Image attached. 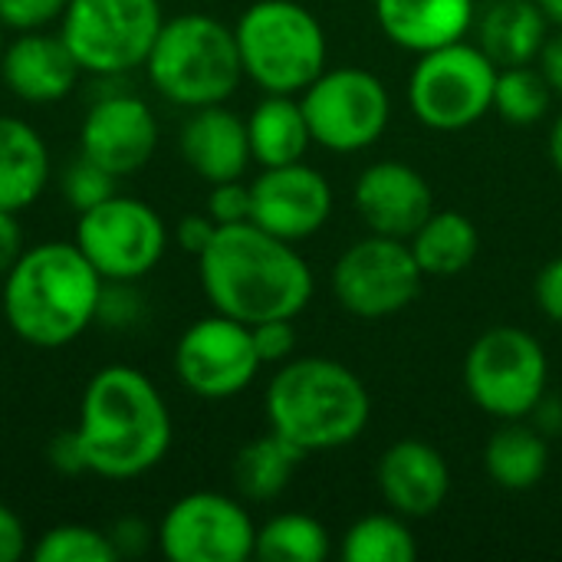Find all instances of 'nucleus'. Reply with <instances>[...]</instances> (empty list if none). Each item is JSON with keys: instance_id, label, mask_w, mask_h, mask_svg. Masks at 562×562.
Returning a JSON list of instances; mask_svg holds the SVG:
<instances>
[{"instance_id": "1", "label": "nucleus", "mask_w": 562, "mask_h": 562, "mask_svg": "<svg viewBox=\"0 0 562 562\" xmlns=\"http://www.w3.org/2000/svg\"><path fill=\"white\" fill-rule=\"evenodd\" d=\"M201 286L214 313L257 326L263 319H296L313 300V270L300 250L254 221L217 227L198 257Z\"/></svg>"}, {"instance_id": "2", "label": "nucleus", "mask_w": 562, "mask_h": 562, "mask_svg": "<svg viewBox=\"0 0 562 562\" xmlns=\"http://www.w3.org/2000/svg\"><path fill=\"white\" fill-rule=\"evenodd\" d=\"M76 435L89 474L128 481L165 461L171 448V415L145 372L105 366L82 392Z\"/></svg>"}, {"instance_id": "3", "label": "nucleus", "mask_w": 562, "mask_h": 562, "mask_svg": "<svg viewBox=\"0 0 562 562\" xmlns=\"http://www.w3.org/2000/svg\"><path fill=\"white\" fill-rule=\"evenodd\" d=\"M102 283L76 244H36L3 277L7 326L36 349H59L79 339L95 319Z\"/></svg>"}, {"instance_id": "4", "label": "nucleus", "mask_w": 562, "mask_h": 562, "mask_svg": "<svg viewBox=\"0 0 562 562\" xmlns=\"http://www.w3.org/2000/svg\"><path fill=\"white\" fill-rule=\"evenodd\" d=\"M369 415L372 402L362 379L323 356L286 362L267 385L270 428L306 454L356 441L366 431Z\"/></svg>"}, {"instance_id": "5", "label": "nucleus", "mask_w": 562, "mask_h": 562, "mask_svg": "<svg viewBox=\"0 0 562 562\" xmlns=\"http://www.w3.org/2000/svg\"><path fill=\"white\" fill-rule=\"evenodd\" d=\"M145 69L151 86L168 102L184 109L227 102L244 79L234 30L207 13H181L165 20Z\"/></svg>"}, {"instance_id": "6", "label": "nucleus", "mask_w": 562, "mask_h": 562, "mask_svg": "<svg viewBox=\"0 0 562 562\" xmlns=\"http://www.w3.org/2000/svg\"><path fill=\"white\" fill-rule=\"evenodd\" d=\"M237 49L244 76L263 92L296 95L326 69L323 23L296 0H257L237 26Z\"/></svg>"}, {"instance_id": "7", "label": "nucleus", "mask_w": 562, "mask_h": 562, "mask_svg": "<svg viewBox=\"0 0 562 562\" xmlns=\"http://www.w3.org/2000/svg\"><path fill=\"white\" fill-rule=\"evenodd\" d=\"M497 63L464 40L422 53L408 79V102L422 125L461 132L494 109Z\"/></svg>"}, {"instance_id": "8", "label": "nucleus", "mask_w": 562, "mask_h": 562, "mask_svg": "<svg viewBox=\"0 0 562 562\" xmlns=\"http://www.w3.org/2000/svg\"><path fill=\"white\" fill-rule=\"evenodd\" d=\"M550 362L537 336L520 326H494L474 339L464 359V385L471 402L501 418H527L547 395Z\"/></svg>"}, {"instance_id": "9", "label": "nucleus", "mask_w": 562, "mask_h": 562, "mask_svg": "<svg viewBox=\"0 0 562 562\" xmlns=\"http://www.w3.org/2000/svg\"><path fill=\"white\" fill-rule=\"evenodd\" d=\"M161 23V0H69L59 36L86 72L119 76L145 66Z\"/></svg>"}, {"instance_id": "10", "label": "nucleus", "mask_w": 562, "mask_h": 562, "mask_svg": "<svg viewBox=\"0 0 562 562\" xmlns=\"http://www.w3.org/2000/svg\"><path fill=\"white\" fill-rule=\"evenodd\" d=\"M313 142L329 151L352 155L382 138L392 119L385 82L359 66L323 69L300 99Z\"/></svg>"}, {"instance_id": "11", "label": "nucleus", "mask_w": 562, "mask_h": 562, "mask_svg": "<svg viewBox=\"0 0 562 562\" xmlns=\"http://www.w3.org/2000/svg\"><path fill=\"white\" fill-rule=\"evenodd\" d=\"M76 247L102 280L132 283L158 267L168 247V231L151 204L112 194L79 214Z\"/></svg>"}, {"instance_id": "12", "label": "nucleus", "mask_w": 562, "mask_h": 562, "mask_svg": "<svg viewBox=\"0 0 562 562\" xmlns=\"http://www.w3.org/2000/svg\"><path fill=\"white\" fill-rule=\"evenodd\" d=\"M422 267L398 237L372 234L352 244L333 267V293L339 306L359 319L402 313L422 290Z\"/></svg>"}, {"instance_id": "13", "label": "nucleus", "mask_w": 562, "mask_h": 562, "mask_svg": "<svg viewBox=\"0 0 562 562\" xmlns=\"http://www.w3.org/2000/svg\"><path fill=\"white\" fill-rule=\"evenodd\" d=\"M257 527L227 494L198 491L168 507L158 547L171 562H244L254 557Z\"/></svg>"}, {"instance_id": "14", "label": "nucleus", "mask_w": 562, "mask_h": 562, "mask_svg": "<svg viewBox=\"0 0 562 562\" xmlns=\"http://www.w3.org/2000/svg\"><path fill=\"white\" fill-rule=\"evenodd\" d=\"M260 366L250 326L224 313L191 323L175 346V372L198 398H231L244 392Z\"/></svg>"}, {"instance_id": "15", "label": "nucleus", "mask_w": 562, "mask_h": 562, "mask_svg": "<svg viewBox=\"0 0 562 562\" xmlns=\"http://www.w3.org/2000/svg\"><path fill=\"white\" fill-rule=\"evenodd\" d=\"M250 221L290 244L313 237L333 214V184L316 168L293 161L263 168L250 184Z\"/></svg>"}, {"instance_id": "16", "label": "nucleus", "mask_w": 562, "mask_h": 562, "mask_svg": "<svg viewBox=\"0 0 562 562\" xmlns=\"http://www.w3.org/2000/svg\"><path fill=\"white\" fill-rule=\"evenodd\" d=\"M82 155L115 178L142 171L158 148V122L145 99L119 92L99 99L82 119Z\"/></svg>"}, {"instance_id": "17", "label": "nucleus", "mask_w": 562, "mask_h": 562, "mask_svg": "<svg viewBox=\"0 0 562 562\" xmlns=\"http://www.w3.org/2000/svg\"><path fill=\"white\" fill-rule=\"evenodd\" d=\"M356 211L372 234L412 240L431 217L435 194L428 178L405 161H375L356 181Z\"/></svg>"}, {"instance_id": "18", "label": "nucleus", "mask_w": 562, "mask_h": 562, "mask_svg": "<svg viewBox=\"0 0 562 562\" xmlns=\"http://www.w3.org/2000/svg\"><path fill=\"white\" fill-rule=\"evenodd\" d=\"M375 481L385 504L405 520L431 517L435 510H441L451 491V471L445 454L425 441H395L382 454Z\"/></svg>"}, {"instance_id": "19", "label": "nucleus", "mask_w": 562, "mask_h": 562, "mask_svg": "<svg viewBox=\"0 0 562 562\" xmlns=\"http://www.w3.org/2000/svg\"><path fill=\"white\" fill-rule=\"evenodd\" d=\"M82 66L59 33L30 30L20 33L0 56V76L7 89L33 105L59 102L72 92Z\"/></svg>"}, {"instance_id": "20", "label": "nucleus", "mask_w": 562, "mask_h": 562, "mask_svg": "<svg viewBox=\"0 0 562 562\" xmlns=\"http://www.w3.org/2000/svg\"><path fill=\"white\" fill-rule=\"evenodd\" d=\"M178 148L188 168L207 184L244 178L247 165L254 161L247 122L237 112L224 109V102L194 109V115L181 128Z\"/></svg>"}, {"instance_id": "21", "label": "nucleus", "mask_w": 562, "mask_h": 562, "mask_svg": "<svg viewBox=\"0 0 562 562\" xmlns=\"http://www.w3.org/2000/svg\"><path fill=\"white\" fill-rule=\"evenodd\" d=\"M382 33L412 53H428L464 40L474 26V0H375Z\"/></svg>"}, {"instance_id": "22", "label": "nucleus", "mask_w": 562, "mask_h": 562, "mask_svg": "<svg viewBox=\"0 0 562 562\" xmlns=\"http://www.w3.org/2000/svg\"><path fill=\"white\" fill-rule=\"evenodd\" d=\"M49 181V151L40 132L13 115H0V207L26 211Z\"/></svg>"}, {"instance_id": "23", "label": "nucleus", "mask_w": 562, "mask_h": 562, "mask_svg": "<svg viewBox=\"0 0 562 562\" xmlns=\"http://www.w3.org/2000/svg\"><path fill=\"white\" fill-rule=\"evenodd\" d=\"M247 138H250L254 161H260L263 168L303 161L306 148L313 145V132L303 105L293 95H280V92H267L254 105L247 119Z\"/></svg>"}, {"instance_id": "24", "label": "nucleus", "mask_w": 562, "mask_h": 562, "mask_svg": "<svg viewBox=\"0 0 562 562\" xmlns=\"http://www.w3.org/2000/svg\"><path fill=\"white\" fill-rule=\"evenodd\" d=\"M550 20L537 0H494L481 20V49L497 66H524L543 53Z\"/></svg>"}, {"instance_id": "25", "label": "nucleus", "mask_w": 562, "mask_h": 562, "mask_svg": "<svg viewBox=\"0 0 562 562\" xmlns=\"http://www.w3.org/2000/svg\"><path fill=\"white\" fill-rule=\"evenodd\" d=\"M547 468H550V445L524 418H510L484 445V471L504 491L514 494L533 491L547 477Z\"/></svg>"}, {"instance_id": "26", "label": "nucleus", "mask_w": 562, "mask_h": 562, "mask_svg": "<svg viewBox=\"0 0 562 562\" xmlns=\"http://www.w3.org/2000/svg\"><path fill=\"white\" fill-rule=\"evenodd\" d=\"M412 254L425 277H458L464 273L481 250V234L474 221L461 211H431V217L412 234Z\"/></svg>"}, {"instance_id": "27", "label": "nucleus", "mask_w": 562, "mask_h": 562, "mask_svg": "<svg viewBox=\"0 0 562 562\" xmlns=\"http://www.w3.org/2000/svg\"><path fill=\"white\" fill-rule=\"evenodd\" d=\"M306 451L270 428V435L254 438L234 458V484L247 501H273L286 491Z\"/></svg>"}, {"instance_id": "28", "label": "nucleus", "mask_w": 562, "mask_h": 562, "mask_svg": "<svg viewBox=\"0 0 562 562\" xmlns=\"http://www.w3.org/2000/svg\"><path fill=\"white\" fill-rule=\"evenodd\" d=\"M254 557L263 562H319L329 557V533L310 514H280L257 530Z\"/></svg>"}, {"instance_id": "29", "label": "nucleus", "mask_w": 562, "mask_h": 562, "mask_svg": "<svg viewBox=\"0 0 562 562\" xmlns=\"http://www.w3.org/2000/svg\"><path fill=\"white\" fill-rule=\"evenodd\" d=\"M418 543L405 524V517L392 514H369L356 520L342 537V560L346 562H415Z\"/></svg>"}, {"instance_id": "30", "label": "nucleus", "mask_w": 562, "mask_h": 562, "mask_svg": "<svg viewBox=\"0 0 562 562\" xmlns=\"http://www.w3.org/2000/svg\"><path fill=\"white\" fill-rule=\"evenodd\" d=\"M553 102V86L543 69L524 66H501L494 86V109L510 125H537Z\"/></svg>"}, {"instance_id": "31", "label": "nucleus", "mask_w": 562, "mask_h": 562, "mask_svg": "<svg viewBox=\"0 0 562 562\" xmlns=\"http://www.w3.org/2000/svg\"><path fill=\"white\" fill-rule=\"evenodd\" d=\"M30 557L36 562H115L119 550L112 537L95 527L63 524V527L46 530L36 540Z\"/></svg>"}, {"instance_id": "32", "label": "nucleus", "mask_w": 562, "mask_h": 562, "mask_svg": "<svg viewBox=\"0 0 562 562\" xmlns=\"http://www.w3.org/2000/svg\"><path fill=\"white\" fill-rule=\"evenodd\" d=\"M63 198H66V204L69 207H76L79 214L82 211H89V207H95V204H102L105 198H112L115 194V184H119V178L115 175H109L105 168H99L95 161H89L86 155H79L76 161H69L66 165V171H63Z\"/></svg>"}, {"instance_id": "33", "label": "nucleus", "mask_w": 562, "mask_h": 562, "mask_svg": "<svg viewBox=\"0 0 562 562\" xmlns=\"http://www.w3.org/2000/svg\"><path fill=\"white\" fill-rule=\"evenodd\" d=\"M66 7L69 0H0V23L16 33L46 30L63 20Z\"/></svg>"}, {"instance_id": "34", "label": "nucleus", "mask_w": 562, "mask_h": 562, "mask_svg": "<svg viewBox=\"0 0 562 562\" xmlns=\"http://www.w3.org/2000/svg\"><path fill=\"white\" fill-rule=\"evenodd\" d=\"M250 184H244L240 178L234 181H217L211 188V198H207V214L227 227V224H244L250 221Z\"/></svg>"}, {"instance_id": "35", "label": "nucleus", "mask_w": 562, "mask_h": 562, "mask_svg": "<svg viewBox=\"0 0 562 562\" xmlns=\"http://www.w3.org/2000/svg\"><path fill=\"white\" fill-rule=\"evenodd\" d=\"M250 333H254V349H257L263 366L286 362L293 356V349H296L293 319H263V323L250 326Z\"/></svg>"}, {"instance_id": "36", "label": "nucleus", "mask_w": 562, "mask_h": 562, "mask_svg": "<svg viewBox=\"0 0 562 562\" xmlns=\"http://www.w3.org/2000/svg\"><path fill=\"white\" fill-rule=\"evenodd\" d=\"M533 300L540 313L553 323H562V257H553L533 283Z\"/></svg>"}, {"instance_id": "37", "label": "nucleus", "mask_w": 562, "mask_h": 562, "mask_svg": "<svg viewBox=\"0 0 562 562\" xmlns=\"http://www.w3.org/2000/svg\"><path fill=\"white\" fill-rule=\"evenodd\" d=\"M217 227H221V224H217L211 214H184V217L178 221V231H175L178 247H184L191 257H201V254L207 250V244L214 240Z\"/></svg>"}, {"instance_id": "38", "label": "nucleus", "mask_w": 562, "mask_h": 562, "mask_svg": "<svg viewBox=\"0 0 562 562\" xmlns=\"http://www.w3.org/2000/svg\"><path fill=\"white\" fill-rule=\"evenodd\" d=\"M46 458L56 471L63 474H86V458H82V445H79V435L76 428L72 431H59L49 448H46Z\"/></svg>"}, {"instance_id": "39", "label": "nucleus", "mask_w": 562, "mask_h": 562, "mask_svg": "<svg viewBox=\"0 0 562 562\" xmlns=\"http://www.w3.org/2000/svg\"><path fill=\"white\" fill-rule=\"evenodd\" d=\"M23 553H26V527L7 504H0V562H16Z\"/></svg>"}, {"instance_id": "40", "label": "nucleus", "mask_w": 562, "mask_h": 562, "mask_svg": "<svg viewBox=\"0 0 562 562\" xmlns=\"http://www.w3.org/2000/svg\"><path fill=\"white\" fill-rule=\"evenodd\" d=\"M20 257H23V227L16 221V211L0 207V277H7Z\"/></svg>"}, {"instance_id": "41", "label": "nucleus", "mask_w": 562, "mask_h": 562, "mask_svg": "<svg viewBox=\"0 0 562 562\" xmlns=\"http://www.w3.org/2000/svg\"><path fill=\"white\" fill-rule=\"evenodd\" d=\"M530 418V425L550 441V438H560L562 435V398H553V395H543L537 405H533V412L527 415Z\"/></svg>"}, {"instance_id": "42", "label": "nucleus", "mask_w": 562, "mask_h": 562, "mask_svg": "<svg viewBox=\"0 0 562 562\" xmlns=\"http://www.w3.org/2000/svg\"><path fill=\"white\" fill-rule=\"evenodd\" d=\"M540 69H543V76L550 79L553 92H560L562 95V26L560 33L547 36L543 53H540Z\"/></svg>"}, {"instance_id": "43", "label": "nucleus", "mask_w": 562, "mask_h": 562, "mask_svg": "<svg viewBox=\"0 0 562 562\" xmlns=\"http://www.w3.org/2000/svg\"><path fill=\"white\" fill-rule=\"evenodd\" d=\"M550 161H553L557 175L562 178V115L553 122V128H550Z\"/></svg>"}, {"instance_id": "44", "label": "nucleus", "mask_w": 562, "mask_h": 562, "mask_svg": "<svg viewBox=\"0 0 562 562\" xmlns=\"http://www.w3.org/2000/svg\"><path fill=\"white\" fill-rule=\"evenodd\" d=\"M537 3H540V10L547 13L550 23L562 26V0H537Z\"/></svg>"}, {"instance_id": "45", "label": "nucleus", "mask_w": 562, "mask_h": 562, "mask_svg": "<svg viewBox=\"0 0 562 562\" xmlns=\"http://www.w3.org/2000/svg\"><path fill=\"white\" fill-rule=\"evenodd\" d=\"M0 56H3V23H0Z\"/></svg>"}]
</instances>
